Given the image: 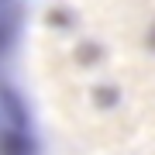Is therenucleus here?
I'll list each match as a JSON object with an SVG mask.
<instances>
[{"label": "nucleus", "mask_w": 155, "mask_h": 155, "mask_svg": "<svg viewBox=\"0 0 155 155\" xmlns=\"http://www.w3.org/2000/svg\"><path fill=\"white\" fill-rule=\"evenodd\" d=\"M0 155H31L28 124L7 93H0Z\"/></svg>", "instance_id": "nucleus-2"}, {"label": "nucleus", "mask_w": 155, "mask_h": 155, "mask_svg": "<svg viewBox=\"0 0 155 155\" xmlns=\"http://www.w3.org/2000/svg\"><path fill=\"white\" fill-rule=\"evenodd\" d=\"M35 83L69 155H155V0H41Z\"/></svg>", "instance_id": "nucleus-1"}]
</instances>
